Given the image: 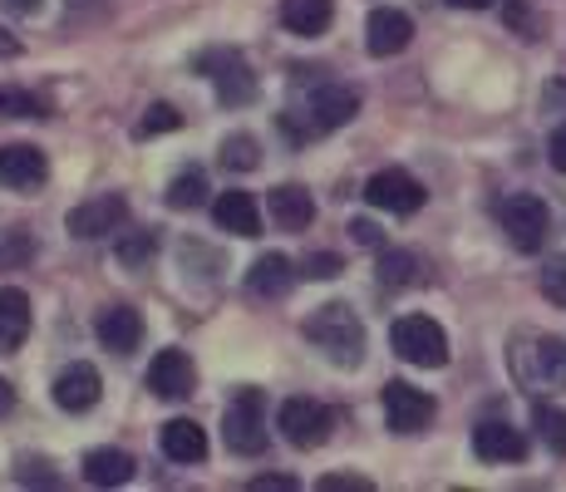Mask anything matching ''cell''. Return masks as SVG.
<instances>
[{
  "mask_svg": "<svg viewBox=\"0 0 566 492\" xmlns=\"http://www.w3.org/2000/svg\"><path fill=\"white\" fill-rule=\"evenodd\" d=\"M124 222H128V202L118 192H99V197H90V202H80L70 212V232L80 237V242H94V237L118 232Z\"/></svg>",
  "mask_w": 566,
  "mask_h": 492,
  "instance_id": "8fae6325",
  "label": "cell"
},
{
  "mask_svg": "<svg viewBox=\"0 0 566 492\" xmlns=\"http://www.w3.org/2000/svg\"><path fill=\"white\" fill-rule=\"evenodd\" d=\"M449 6H453V10H488L493 0H449Z\"/></svg>",
  "mask_w": 566,
  "mask_h": 492,
  "instance_id": "ee69618b",
  "label": "cell"
},
{
  "mask_svg": "<svg viewBox=\"0 0 566 492\" xmlns=\"http://www.w3.org/2000/svg\"><path fill=\"white\" fill-rule=\"evenodd\" d=\"M148 389L158 399H188L198 389V369H192V359L182 349H158L154 365H148Z\"/></svg>",
  "mask_w": 566,
  "mask_h": 492,
  "instance_id": "7c38bea8",
  "label": "cell"
},
{
  "mask_svg": "<svg viewBox=\"0 0 566 492\" xmlns=\"http://www.w3.org/2000/svg\"><path fill=\"white\" fill-rule=\"evenodd\" d=\"M99 369L94 365H70L60 379H54V404L60 409H70V414H84V409H94L99 404Z\"/></svg>",
  "mask_w": 566,
  "mask_h": 492,
  "instance_id": "ac0fdd59",
  "label": "cell"
},
{
  "mask_svg": "<svg viewBox=\"0 0 566 492\" xmlns=\"http://www.w3.org/2000/svg\"><path fill=\"white\" fill-rule=\"evenodd\" d=\"M163 453H168L172 463H202L207 458V433L192 419L163 423Z\"/></svg>",
  "mask_w": 566,
  "mask_h": 492,
  "instance_id": "d4e9b609",
  "label": "cell"
},
{
  "mask_svg": "<svg viewBox=\"0 0 566 492\" xmlns=\"http://www.w3.org/2000/svg\"><path fill=\"white\" fill-rule=\"evenodd\" d=\"M296 261L281 257V251H266V257L252 261V271H247V291L256 295V301H281L291 286H296Z\"/></svg>",
  "mask_w": 566,
  "mask_h": 492,
  "instance_id": "9a60e30c",
  "label": "cell"
},
{
  "mask_svg": "<svg viewBox=\"0 0 566 492\" xmlns=\"http://www.w3.org/2000/svg\"><path fill=\"white\" fill-rule=\"evenodd\" d=\"M0 50H6V54H15V40H6V30H0Z\"/></svg>",
  "mask_w": 566,
  "mask_h": 492,
  "instance_id": "f6af8a7d",
  "label": "cell"
},
{
  "mask_svg": "<svg viewBox=\"0 0 566 492\" xmlns=\"http://www.w3.org/2000/svg\"><path fill=\"white\" fill-rule=\"evenodd\" d=\"M331 15L335 6L331 0H281V25L291 30V35H325L331 30Z\"/></svg>",
  "mask_w": 566,
  "mask_h": 492,
  "instance_id": "cb8c5ba5",
  "label": "cell"
},
{
  "mask_svg": "<svg viewBox=\"0 0 566 492\" xmlns=\"http://www.w3.org/2000/svg\"><path fill=\"white\" fill-rule=\"evenodd\" d=\"M379 281L389 291H409V286H423L429 281V261L419 251H379Z\"/></svg>",
  "mask_w": 566,
  "mask_h": 492,
  "instance_id": "7402d4cb",
  "label": "cell"
},
{
  "mask_svg": "<svg viewBox=\"0 0 566 492\" xmlns=\"http://www.w3.org/2000/svg\"><path fill=\"white\" fill-rule=\"evenodd\" d=\"M315 488H321V492H375L369 478H355V473H325Z\"/></svg>",
  "mask_w": 566,
  "mask_h": 492,
  "instance_id": "e575fe53",
  "label": "cell"
},
{
  "mask_svg": "<svg viewBox=\"0 0 566 492\" xmlns=\"http://www.w3.org/2000/svg\"><path fill=\"white\" fill-rule=\"evenodd\" d=\"M355 114H360V94L355 90H345V84H315L306 94V104H291L281 114V128H286L291 144H306V138L345 128Z\"/></svg>",
  "mask_w": 566,
  "mask_h": 492,
  "instance_id": "6da1fadb",
  "label": "cell"
},
{
  "mask_svg": "<svg viewBox=\"0 0 566 492\" xmlns=\"http://www.w3.org/2000/svg\"><path fill=\"white\" fill-rule=\"evenodd\" d=\"M389 341H395V355L405 359V365H419V369L449 365V335H443V325L429 321V315H405V321H395Z\"/></svg>",
  "mask_w": 566,
  "mask_h": 492,
  "instance_id": "5b68a950",
  "label": "cell"
},
{
  "mask_svg": "<svg viewBox=\"0 0 566 492\" xmlns=\"http://www.w3.org/2000/svg\"><path fill=\"white\" fill-rule=\"evenodd\" d=\"M473 453L483 458V463H522V458H527V439H522L513 423L488 419L473 429Z\"/></svg>",
  "mask_w": 566,
  "mask_h": 492,
  "instance_id": "2e32d148",
  "label": "cell"
},
{
  "mask_svg": "<svg viewBox=\"0 0 566 492\" xmlns=\"http://www.w3.org/2000/svg\"><path fill=\"white\" fill-rule=\"evenodd\" d=\"M423 197H429V192H423V182L409 178L405 168H385V172H375V178L365 182V202L379 207V212H395V217L419 212Z\"/></svg>",
  "mask_w": 566,
  "mask_h": 492,
  "instance_id": "9c48e42d",
  "label": "cell"
},
{
  "mask_svg": "<svg viewBox=\"0 0 566 492\" xmlns=\"http://www.w3.org/2000/svg\"><path fill=\"white\" fill-rule=\"evenodd\" d=\"M207 202V172L202 168H182L178 178L168 182V207L172 212H192V207Z\"/></svg>",
  "mask_w": 566,
  "mask_h": 492,
  "instance_id": "484cf974",
  "label": "cell"
},
{
  "mask_svg": "<svg viewBox=\"0 0 566 492\" xmlns=\"http://www.w3.org/2000/svg\"><path fill=\"white\" fill-rule=\"evenodd\" d=\"M84 478H90L94 488H124L128 478H134V458H128L124 448H90V453H84Z\"/></svg>",
  "mask_w": 566,
  "mask_h": 492,
  "instance_id": "603a6c76",
  "label": "cell"
},
{
  "mask_svg": "<svg viewBox=\"0 0 566 492\" xmlns=\"http://www.w3.org/2000/svg\"><path fill=\"white\" fill-rule=\"evenodd\" d=\"M178 124H182V118H178V108L154 104L144 118H138V128H134V134H138V138H154V134H172V128H178Z\"/></svg>",
  "mask_w": 566,
  "mask_h": 492,
  "instance_id": "1f68e13d",
  "label": "cell"
},
{
  "mask_svg": "<svg viewBox=\"0 0 566 492\" xmlns=\"http://www.w3.org/2000/svg\"><path fill=\"white\" fill-rule=\"evenodd\" d=\"M198 70H207V80L217 84L222 104H252L256 98V74L247 70L242 50H212L198 60Z\"/></svg>",
  "mask_w": 566,
  "mask_h": 492,
  "instance_id": "ba28073f",
  "label": "cell"
},
{
  "mask_svg": "<svg viewBox=\"0 0 566 492\" xmlns=\"http://www.w3.org/2000/svg\"><path fill=\"white\" fill-rule=\"evenodd\" d=\"M350 232H355V242H360V247H385L379 227H375V222H365V217H360V222H350Z\"/></svg>",
  "mask_w": 566,
  "mask_h": 492,
  "instance_id": "f35d334b",
  "label": "cell"
},
{
  "mask_svg": "<svg viewBox=\"0 0 566 492\" xmlns=\"http://www.w3.org/2000/svg\"><path fill=\"white\" fill-rule=\"evenodd\" d=\"M547 158H552V168L566 172V124L552 134V144H547Z\"/></svg>",
  "mask_w": 566,
  "mask_h": 492,
  "instance_id": "ab89813d",
  "label": "cell"
},
{
  "mask_svg": "<svg viewBox=\"0 0 566 492\" xmlns=\"http://www.w3.org/2000/svg\"><path fill=\"white\" fill-rule=\"evenodd\" d=\"M276 429L291 448H321L335 429V414L321 399H286L276 414Z\"/></svg>",
  "mask_w": 566,
  "mask_h": 492,
  "instance_id": "52a82bcc",
  "label": "cell"
},
{
  "mask_svg": "<svg viewBox=\"0 0 566 492\" xmlns=\"http://www.w3.org/2000/svg\"><path fill=\"white\" fill-rule=\"evenodd\" d=\"M247 488H252V492H296L301 483H296V478H286V473H261Z\"/></svg>",
  "mask_w": 566,
  "mask_h": 492,
  "instance_id": "d590c367",
  "label": "cell"
},
{
  "mask_svg": "<svg viewBox=\"0 0 566 492\" xmlns=\"http://www.w3.org/2000/svg\"><path fill=\"white\" fill-rule=\"evenodd\" d=\"M212 217H217V227L222 232H232V237H256L261 232V207H256V197L252 192H222L212 202Z\"/></svg>",
  "mask_w": 566,
  "mask_h": 492,
  "instance_id": "d6986e66",
  "label": "cell"
},
{
  "mask_svg": "<svg viewBox=\"0 0 566 492\" xmlns=\"http://www.w3.org/2000/svg\"><path fill=\"white\" fill-rule=\"evenodd\" d=\"M379 404H385V419L395 433H423L433 423V399L423 389L405 385V379H389Z\"/></svg>",
  "mask_w": 566,
  "mask_h": 492,
  "instance_id": "30bf717a",
  "label": "cell"
},
{
  "mask_svg": "<svg viewBox=\"0 0 566 492\" xmlns=\"http://www.w3.org/2000/svg\"><path fill=\"white\" fill-rule=\"evenodd\" d=\"M50 178V163L35 144H6L0 148V182L15 192H35Z\"/></svg>",
  "mask_w": 566,
  "mask_h": 492,
  "instance_id": "4fadbf2b",
  "label": "cell"
},
{
  "mask_svg": "<svg viewBox=\"0 0 566 492\" xmlns=\"http://www.w3.org/2000/svg\"><path fill=\"white\" fill-rule=\"evenodd\" d=\"M345 271V261L335 257V251H311L306 261H301V276L306 281H335Z\"/></svg>",
  "mask_w": 566,
  "mask_h": 492,
  "instance_id": "d6a6232c",
  "label": "cell"
},
{
  "mask_svg": "<svg viewBox=\"0 0 566 492\" xmlns=\"http://www.w3.org/2000/svg\"><path fill=\"white\" fill-rule=\"evenodd\" d=\"M15 409V389H10V379H0V419Z\"/></svg>",
  "mask_w": 566,
  "mask_h": 492,
  "instance_id": "b9f144b4",
  "label": "cell"
},
{
  "mask_svg": "<svg viewBox=\"0 0 566 492\" xmlns=\"http://www.w3.org/2000/svg\"><path fill=\"white\" fill-rule=\"evenodd\" d=\"M35 257V242L25 232H0V271H15Z\"/></svg>",
  "mask_w": 566,
  "mask_h": 492,
  "instance_id": "f546056e",
  "label": "cell"
},
{
  "mask_svg": "<svg viewBox=\"0 0 566 492\" xmlns=\"http://www.w3.org/2000/svg\"><path fill=\"white\" fill-rule=\"evenodd\" d=\"M104 6H108V0H64V10H70V15H99Z\"/></svg>",
  "mask_w": 566,
  "mask_h": 492,
  "instance_id": "60d3db41",
  "label": "cell"
},
{
  "mask_svg": "<svg viewBox=\"0 0 566 492\" xmlns=\"http://www.w3.org/2000/svg\"><path fill=\"white\" fill-rule=\"evenodd\" d=\"M261 163V153H256V138L252 134H232V138H222V168H232V172H252Z\"/></svg>",
  "mask_w": 566,
  "mask_h": 492,
  "instance_id": "83f0119b",
  "label": "cell"
},
{
  "mask_svg": "<svg viewBox=\"0 0 566 492\" xmlns=\"http://www.w3.org/2000/svg\"><path fill=\"white\" fill-rule=\"evenodd\" d=\"M20 483H45V488H54V483H60V478L50 473V463H45V458H35V463H30V458H25V463H20Z\"/></svg>",
  "mask_w": 566,
  "mask_h": 492,
  "instance_id": "8d00e7d4",
  "label": "cell"
},
{
  "mask_svg": "<svg viewBox=\"0 0 566 492\" xmlns=\"http://www.w3.org/2000/svg\"><path fill=\"white\" fill-rule=\"evenodd\" d=\"M0 114L6 118H40L45 114V104H40L35 94H25V90H0Z\"/></svg>",
  "mask_w": 566,
  "mask_h": 492,
  "instance_id": "4dcf8cb0",
  "label": "cell"
},
{
  "mask_svg": "<svg viewBox=\"0 0 566 492\" xmlns=\"http://www.w3.org/2000/svg\"><path fill=\"white\" fill-rule=\"evenodd\" d=\"M30 335V295L20 286H6L0 291V355L20 349Z\"/></svg>",
  "mask_w": 566,
  "mask_h": 492,
  "instance_id": "44dd1931",
  "label": "cell"
},
{
  "mask_svg": "<svg viewBox=\"0 0 566 492\" xmlns=\"http://www.w3.org/2000/svg\"><path fill=\"white\" fill-rule=\"evenodd\" d=\"M513 375L522 389H566V341L557 335H522L513 349Z\"/></svg>",
  "mask_w": 566,
  "mask_h": 492,
  "instance_id": "3957f363",
  "label": "cell"
},
{
  "mask_svg": "<svg viewBox=\"0 0 566 492\" xmlns=\"http://www.w3.org/2000/svg\"><path fill=\"white\" fill-rule=\"evenodd\" d=\"M413 40V20L405 10H369L365 20V50L375 54V60H389V54H399Z\"/></svg>",
  "mask_w": 566,
  "mask_h": 492,
  "instance_id": "5bb4252c",
  "label": "cell"
},
{
  "mask_svg": "<svg viewBox=\"0 0 566 492\" xmlns=\"http://www.w3.org/2000/svg\"><path fill=\"white\" fill-rule=\"evenodd\" d=\"M542 295H547L552 305H566V257H552L547 266H542Z\"/></svg>",
  "mask_w": 566,
  "mask_h": 492,
  "instance_id": "836d02e7",
  "label": "cell"
},
{
  "mask_svg": "<svg viewBox=\"0 0 566 492\" xmlns=\"http://www.w3.org/2000/svg\"><path fill=\"white\" fill-rule=\"evenodd\" d=\"M266 207H271V217H276L281 232H306V227L315 222V202H311V192H306V188H296V182H281V188L266 197Z\"/></svg>",
  "mask_w": 566,
  "mask_h": 492,
  "instance_id": "ffe728a7",
  "label": "cell"
},
{
  "mask_svg": "<svg viewBox=\"0 0 566 492\" xmlns=\"http://www.w3.org/2000/svg\"><path fill=\"white\" fill-rule=\"evenodd\" d=\"M507 25H517L527 40H537V25H532V15H527V6H522V0H513V6H507Z\"/></svg>",
  "mask_w": 566,
  "mask_h": 492,
  "instance_id": "74e56055",
  "label": "cell"
},
{
  "mask_svg": "<svg viewBox=\"0 0 566 492\" xmlns=\"http://www.w3.org/2000/svg\"><path fill=\"white\" fill-rule=\"evenodd\" d=\"M154 251H158V237H154V232H128V237H118V261H124L128 271L148 266V261H154Z\"/></svg>",
  "mask_w": 566,
  "mask_h": 492,
  "instance_id": "f1b7e54d",
  "label": "cell"
},
{
  "mask_svg": "<svg viewBox=\"0 0 566 492\" xmlns=\"http://www.w3.org/2000/svg\"><path fill=\"white\" fill-rule=\"evenodd\" d=\"M301 331H306V341L321 349L331 365L355 369L365 359V325H360V315H355L350 305H340V301L321 305V311H315Z\"/></svg>",
  "mask_w": 566,
  "mask_h": 492,
  "instance_id": "7a4b0ae2",
  "label": "cell"
},
{
  "mask_svg": "<svg viewBox=\"0 0 566 492\" xmlns=\"http://www.w3.org/2000/svg\"><path fill=\"white\" fill-rule=\"evenodd\" d=\"M532 423H537L542 443H547L552 453H566V409H557V404H537V409H532Z\"/></svg>",
  "mask_w": 566,
  "mask_h": 492,
  "instance_id": "4316f807",
  "label": "cell"
},
{
  "mask_svg": "<svg viewBox=\"0 0 566 492\" xmlns=\"http://www.w3.org/2000/svg\"><path fill=\"white\" fill-rule=\"evenodd\" d=\"M222 433L227 448L242 458H256L266 448V394L261 389H237L222 409Z\"/></svg>",
  "mask_w": 566,
  "mask_h": 492,
  "instance_id": "277c9868",
  "label": "cell"
},
{
  "mask_svg": "<svg viewBox=\"0 0 566 492\" xmlns=\"http://www.w3.org/2000/svg\"><path fill=\"white\" fill-rule=\"evenodd\" d=\"M497 222H503L507 242H513L517 251H542V242H547L552 232V212L542 197L532 192H513L503 207H497Z\"/></svg>",
  "mask_w": 566,
  "mask_h": 492,
  "instance_id": "8992f818",
  "label": "cell"
},
{
  "mask_svg": "<svg viewBox=\"0 0 566 492\" xmlns=\"http://www.w3.org/2000/svg\"><path fill=\"white\" fill-rule=\"evenodd\" d=\"M6 10H15V15H35L40 10V0H0Z\"/></svg>",
  "mask_w": 566,
  "mask_h": 492,
  "instance_id": "7bdbcfd3",
  "label": "cell"
},
{
  "mask_svg": "<svg viewBox=\"0 0 566 492\" xmlns=\"http://www.w3.org/2000/svg\"><path fill=\"white\" fill-rule=\"evenodd\" d=\"M94 331H99L104 349L128 355V349H138V341H144V315H138L134 305H108V311H99Z\"/></svg>",
  "mask_w": 566,
  "mask_h": 492,
  "instance_id": "e0dca14e",
  "label": "cell"
}]
</instances>
